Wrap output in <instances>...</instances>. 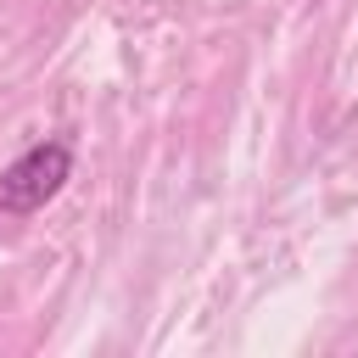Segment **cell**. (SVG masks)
<instances>
[{
  "mask_svg": "<svg viewBox=\"0 0 358 358\" xmlns=\"http://www.w3.org/2000/svg\"><path fill=\"white\" fill-rule=\"evenodd\" d=\"M73 179V145L62 134L50 140H34L28 151H17L6 168H0V213L6 218H28L39 213L45 201H56Z\"/></svg>",
  "mask_w": 358,
  "mask_h": 358,
  "instance_id": "1",
  "label": "cell"
}]
</instances>
